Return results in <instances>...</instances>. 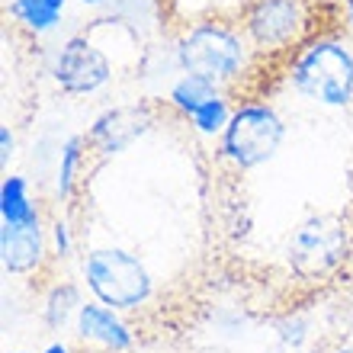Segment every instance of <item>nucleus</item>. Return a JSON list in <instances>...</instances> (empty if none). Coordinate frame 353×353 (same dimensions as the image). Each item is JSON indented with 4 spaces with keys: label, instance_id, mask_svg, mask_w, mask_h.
<instances>
[{
    "label": "nucleus",
    "instance_id": "f257e3e1",
    "mask_svg": "<svg viewBox=\"0 0 353 353\" xmlns=\"http://www.w3.org/2000/svg\"><path fill=\"white\" fill-rule=\"evenodd\" d=\"M212 148L222 283L276 299L353 276V32L331 17L225 87Z\"/></svg>",
    "mask_w": 353,
    "mask_h": 353
},
{
    "label": "nucleus",
    "instance_id": "f03ea898",
    "mask_svg": "<svg viewBox=\"0 0 353 353\" xmlns=\"http://www.w3.org/2000/svg\"><path fill=\"white\" fill-rule=\"evenodd\" d=\"M68 176V232L97 305L141 312L164 289L222 279L212 151L174 103L106 112Z\"/></svg>",
    "mask_w": 353,
    "mask_h": 353
},
{
    "label": "nucleus",
    "instance_id": "7ed1b4c3",
    "mask_svg": "<svg viewBox=\"0 0 353 353\" xmlns=\"http://www.w3.org/2000/svg\"><path fill=\"white\" fill-rule=\"evenodd\" d=\"M58 10H61V0H17V13L36 26H48L58 17Z\"/></svg>",
    "mask_w": 353,
    "mask_h": 353
},
{
    "label": "nucleus",
    "instance_id": "20e7f679",
    "mask_svg": "<svg viewBox=\"0 0 353 353\" xmlns=\"http://www.w3.org/2000/svg\"><path fill=\"white\" fill-rule=\"evenodd\" d=\"M48 353H68V350H65V347H52V350H48Z\"/></svg>",
    "mask_w": 353,
    "mask_h": 353
},
{
    "label": "nucleus",
    "instance_id": "39448f33",
    "mask_svg": "<svg viewBox=\"0 0 353 353\" xmlns=\"http://www.w3.org/2000/svg\"><path fill=\"white\" fill-rule=\"evenodd\" d=\"M334 353H353V350H350V347H337Z\"/></svg>",
    "mask_w": 353,
    "mask_h": 353
},
{
    "label": "nucleus",
    "instance_id": "423d86ee",
    "mask_svg": "<svg viewBox=\"0 0 353 353\" xmlns=\"http://www.w3.org/2000/svg\"><path fill=\"white\" fill-rule=\"evenodd\" d=\"M112 353H116V350H112Z\"/></svg>",
    "mask_w": 353,
    "mask_h": 353
}]
</instances>
